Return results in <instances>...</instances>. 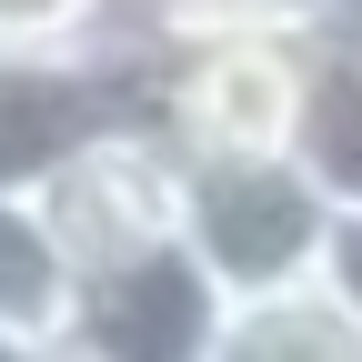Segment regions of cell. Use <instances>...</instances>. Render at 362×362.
I'll return each instance as SVG.
<instances>
[{
  "label": "cell",
  "instance_id": "6da1fadb",
  "mask_svg": "<svg viewBox=\"0 0 362 362\" xmlns=\"http://www.w3.org/2000/svg\"><path fill=\"white\" fill-rule=\"evenodd\" d=\"M131 121H161V61L121 40H0V192L51 181Z\"/></svg>",
  "mask_w": 362,
  "mask_h": 362
},
{
  "label": "cell",
  "instance_id": "7a4b0ae2",
  "mask_svg": "<svg viewBox=\"0 0 362 362\" xmlns=\"http://www.w3.org/2000/svg\"><path fill=\"white\" fill-rule=\"evenodd\" d=\"M342 202L312 181L302 151H192V192H181V242L211 262L221 292H282L322 282Z\"/></svg>",
  "mask_w": 362,
  "mask_h": 362
},
{
  "label": "cell",
  "instance_id": "3957f363",
  "mask_svg": "<svg viewBox=\"0 0 362 362\" xmlns=\"http://www.w3.org/2000/svg\"><path fill=\"white\" fill-rule=\"evenodd\" d=\"M312 30L221 21L161 51V121L181 151H302Z\"/></svg>",
  "mask_w": 362,
  "mask_h": 362
},
{
  "label": "cell",
  "instance_id": "277c9868",
  "mask_svg": "<svg viewBox=\"0 0 362 362\" xmlns=\"http://www.w3.org/2000/svg\"><path fill=\"white\" fill-rule=\"evenodd\" d=\"M181 192H192V151L171 141V121H131L111 141H90L40 192V211H51V232L71 242L81 272H101V262L181 242Z\"/></svg>",
  "mask_w": 362,
  "mask_h": 362
},
{
  "label": "cell",
  "instance_id": "5b68a950",
  "mask_svg": "<svg viewBox=\"0 0 362 362\" xmlns=\"http://www.w3.org/2000/svg\"><path fill=\"white\" fill-rule=\"evenodd\" d=\"M221 312H232V292L211 282V262L192 242H161V252L81 272L71 352L81 362H211L221 352Z\"/></svg>",
  "mask_w": 362,
  "mask_h": 362
},
{
  "label": "cell",
  "instance_id": "8992f818",
  "mask_svg": "<svg viewBox=\"0 0 362 362\" xmlns=\"http://www.w3.org/2000/svg\"><path fill=\"white\" fill-rule=\"evenodd\" d=\"M211 362H362V322L332 282H282V292H242L221 312V352Z\"/></svg>",
  "mask_w": 362,
  "mask_h": 362
},
{
  "label": "cell",
  "instance_id": "52a82bcc",
  "mask_svg": "<svg viewBox=\"0 0 362 362\" xmlns=\"http://www.w3.org/2000/svg\"><path fill=\"white\" fill-rule=\"evenodd\" d=\"M81 302V262L51 232L40 192H0V322L11 332H71Z\"/></svg>",
  "mask_w": 362,
  "mask_h": 362
},
{
  "label": "cell",
  "instance_id": "ba28073f",
  "mask_svg": "<svg viewBox=\"0 0 362 362\" xmlns=\"http://www.w3.org/2000/svg\"><path fill=\"white\" fill-rule=\"evenodd\" d=\"M302 161L312 181L362 211V40H332L312 30V111H302Z\"/></svg>",
  "mask_w": 362,
  "mask_h": 362
},
{
  "label": "cell",
  "instance_id": "9c48e42d",
  "mask_svg": "<svg viewBox=\"0 0 362 362\" xmlns=\"http://www.w3.org/2000/svg\"><path fill=\"white\" fill-rule=\"evenodd\" d=\"M111 0H0V40H90Z\"/></svg>",
  "mask_w": 362,
  "mask_h": 362
},
{
  "label": "cell",
  "instance_id": "30bf717a",
  "mask_svg": "<svg viewBox=\"0 0 362 362\" xmlns=\"http://www.w3.org/2000/svg\"><path fill=\"white\" fill-rule=\"evenodd\" d=\"M332 0H181V40L221 30V21H272V30H322Z\"/></svg>",
  "mask_w": 362,
  "mask_h": 362
},
{
  "label": "cell",
  "instance_id": "8fae6325",
  "mask_svg": "<svg viewBox=\"0 0 362 362\" xmlns=\"http://www.w3.org/2000/svg\"><path fill=\"white\" fill-rule=\"evenodd\" d=\"M322 282L352 302V322H362V211H342V221H332V262H322Z\"/></svg>",
  "mask_w": 362,
  "mask_h": 362
},
{
  "label": "cell",
  "instance_id": "7c38bea8",
  "mask_svg": "<svg viewBox=\"0 0 362 362\" xmlns=\"http://www.w3.org/2000/svg\"><path fill=\"white\" fill-rule=\"evenodd\" d=\"M0 362H81V352H71V332H11L0 322Z\"/></svg>",
  "mask_w": 362,
  "mask_h": 362
}]
</instances>
